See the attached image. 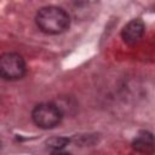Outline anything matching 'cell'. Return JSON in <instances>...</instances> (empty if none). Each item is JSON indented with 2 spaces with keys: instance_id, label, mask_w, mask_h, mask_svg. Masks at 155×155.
Returning a JSON list of instances; mask_svg holds the SVG:
<instances>
[{
  "instance_id": "obj_1",
  "label": "cell",
  "mask_w": 155,
  "mask_h": 155,
  "mask_svg": "<svg viewBox=\"0 0 155 155\" xmlns=\"http://www.w3.org/2000/svg\"><path fill=\"white\" fill-rule=\"evenodd\" d=\"M38 28L45 34L57 35L64 33L70 25V17L68 12L59 6L41 7L35 16Z\"/></svg>"
},
{
  "instance_id": "obj_2",
  "label": "cell",
  "mask_w": 155,
  "mask_h": 155,
  "mask_svg": "<svg viewBox=\"0 0 155 155\" xmlns=\"http://www.w3.org/2000/svg\"><path fill=\"white\" fill-rule=\"evenodd\" d=\"M63 117V111L56 103H40L34 107L31 119L34 124L44 130L56 127Z\"/></svg>"
},
{
  "instance_id": "obj_3",
  "label": "cell",
  "mask_w": 155,
  "mask_h": 155,
  "mask_svg": "<svg viewBox=\"0 0 155 155\" xmlns=\"http://www.w3.org/2000/svg\"><path fill=\"white\" fill-rule=\"evenodd\" d=\"M27 71L23 57L16 52H6L0 58V74L4 80L13 81L22 79Z\"/></svg>"
},
{
  "instance_id": "obj_4",
  "label": "cell",
  "mask_w": 155,
  "mask_h": 155,
  "mask_svg": "<svg viewBox=\"0 0 155 155\" xmlns=\"http://www.w3.org/2000/svg\"><path fill=\"white\" fill-rule=\"evenodd\" d=\"M145 30V25L143 23V21L140 19H132L121 30V38L124 40L125 44L127 45H134L137 44Z\"/></svg>"
},
{
  "instance_id": "obj_5",
  "label": "cell",
  "mask_w": 155,
  "mask_h": 155,
  "mask_svg": "<svg viewBox=\"0 0 155 155\" xmlns=\"http://www.w3.org/2000/svg\"><path fill=\"white\" fill-rule=\"evenodd\" d=\"M132 148L143 155L155 153V137L148 131H140L132 140Z\"/></svg>"
},
{
  "instance_id": "obj_6",
  "label": "cell",
  "mask_w": 155,
  "mask_h": 155,
  "mask_svg": "<svg viewBox=\"0 0 155 155\" xmlns=\"http://www.w3.org/2000/svg\"><path fill=\"white\" fill-rule=\"evenodd\" d=\"M68 143H69V139L65 137H52V138L47 139V142H46L47 147H50L53 150H61Z\"/></svg>"
},
{
  "instance_id": "obj_7",
  "label": "cell",
  "mask_w": 155,
  "mask_h": 155,
  "mask_svg": "<svg viewBox=\"0 0 155 155\" xmlns=\"http://www.w3.org/2000/svg\"><path fill=\"white\" fill-rule=\"evenodd\" d=\"M51 155H71V154L69 151H65V150L61 149V150H53L51 153Z\"/></svg>"
}]
</instances>
